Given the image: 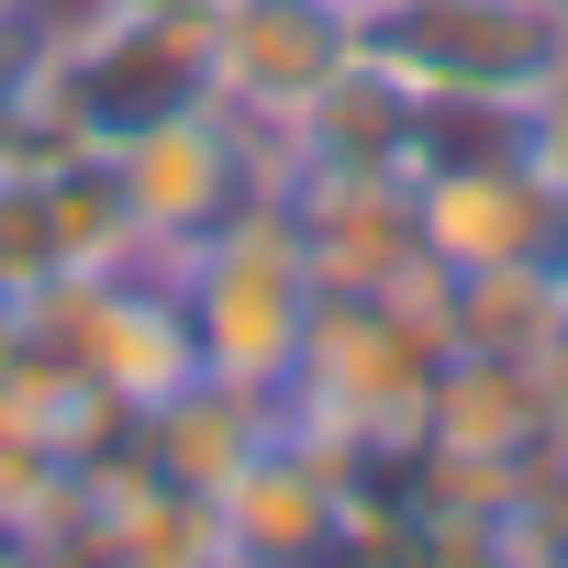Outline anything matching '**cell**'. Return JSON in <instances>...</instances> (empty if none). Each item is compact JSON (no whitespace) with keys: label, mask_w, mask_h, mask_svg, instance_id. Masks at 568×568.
Here are the masks:
<instances>
[{"label":"cell","mask_w":568,"mask_h":568,"mask_svg":"<svg viewBox=\"0 0 568 568\" xmlns=\"http://www.w3.org/2000/svg\"><path fill=\"white\" fill-rule=\"evenodd\" d=\"M168 278H179V302H190V335H201V368H212V379H234V390H256V402L291 390L302 335H313V302H324V278H313V256H302V234H291V201L256 190V201H245L223 234H201Z\"/></svg>","instance_id":"cell-1"},{"label":"cell","mask_w":568,"mask_h":568,"mask_svg":"<svg viewBox=\"0 0 568 568\" xmlns=\"http://www.w3.org/2000/svg\"><path fill=\"white\" fill-rule=\"evenodd\" d=\"M112 156V179H123V212H134V234H145V256L156 267H179L201 234H223L256 190H278V145H256L223 101H201V112H179V123H145V134H123V145H101Z\"/></svg>","instance_id":"cell-2"},{"label":"cell","mask_w":568,"mask_h":568,"mask_svg":"<svg viewBox=\"0 0 568 568\" xmlns=\"http://www.w3.org/2000/svg\"><path fill=\"white\" fill-rule=\"evenodd\" d=\"M368 45L413 79V101H513V112H535V90L568 57L546 0H402L368 23Z\"/></svg>","instance_id":"cell-3"},{"label":"cell","mask_w":568,"mask_h":568,"mask_svg":"<svg viewBox=\"0 0 568 568\" xmlns=\"http://www.w3.org/2000/svg\"><path fill=\"white\" fill-rule=\"evenodd\" d=\"M368 34H357V12L346 0H212V101L256 134V145H278L302 123V101L357 57Z\"/></svg>","instance_id":"cell-4"},{"label":"cell","mask_w":568,"mask_h":568,"mask_svg":"<svg viewBox=\"0 0 568 568\" xmlns=\"http://www.w3.org/2000/svg\"><path fill=\"white\" fill-rule=\"evenodd\" d=\"M413 223H424V256L446 278L468 267H535L557 256V223H568V190L524 156H468V168H424L413 179Z\"/></svg>","instance_id":"cell-5"},{"label":"cell","mask_w":568,"mask_h":568,"mask_svg":"<svg viewBox=\"0 0 568 568\" xmlns=\"http://www.w3.org/2000/svg\"><path fill=\"white\" fill-rule=\"evenodd\" d=\"M278 201H291V234H302V256H313L324 291H402V278L424 267L413 179H379V168H291Z\"/></svg>","instance_id":"cell-6"},{"label":"cell","mask_w":568,"mask_h":568,"mask_svg":"<svg viewBox=\"0 0 568 568\" xmlns=\"http://www.w3.org/2000/svg\"><path fill=\"white\" fill-rule=\"evenodd\" d=\"M413 446L446 457V468H513V479H535V457L557 446V413H546L535 357H468L457 346L435 368V390H424Z\"/></svg>","instance_id":"cell-7"},{"label":"cell","mask_w":568,"mask_h":568,"mask_svg":"<svg viewBox=\"0 0 568 568\" xmlns=\"http://www.w3.org/2000/svg\"><path fill=\"white\" fill-rule=\"evenodd\" d=\"M278 435V402H256V390H234V379H190V390H168L156 413H134V457L156 468V479H179V490H223L256 446Z\"/></svg>","instance_id":"cell-8"},{"label":"cell","mask_w":568,"mask_h":568,"mask_svg":"<svg viewBox=\"0 0 568 568\" xmlns=\"http://www.w3.org/2000/svg\"><path fill=\"white\" fill-rule=\"evenodd\" d=\"M568 324V291H557V267H468L446 278V357H535L546 335Z\"/></svg>","instance_id":"cell-9"},{"label":"cell","mask_w":568,"mask_h":568,"mask_svg":"<svg viewBox=\"0 0 568 568\" xmlns=\"http://www.w3.org/2000/svg\"><path fill=\"white\" fill-rule=\"evenodd\" d=\"M524 145H535V168L568 190V57H557V79L535 90V112H524Z\"/></svg>","instance_id":"cell-10"},{"label":"cell","mask_w":568,"mask_h":568,"mask_svg":"<svg viewBox=\"0 0 568 568\" xmlns=\"http://www.w3.org/2000/svg\"><path fill=\"white\" fill-rule=\"evenodd\" d=\"M134 12H212V0H134Z\"/></svg>","instance_id":"cell-11"},{"label":"cell","mask_w":568,"mask_h":568,"mask_svg":"<svg viewBox=\"0 0 568 568\" xmlns=\"http://www.w3.org/2000/svg\"><path fill=\"white\" fill-rule=\"evenodd\" d=\"M0 546H23V524H12V501H0Z\"/></svg>","instance_id":"cell-12"},{"label":"cell","mask_w":568,"mask_h":568,"mask_svg":"<svg viewBox=\"0 0 568 568\" xmlns=\"http://www.w3.org/2000/svg\"><path fill=\"white\" fill-rule=\"evenodd\" d=\"M0 568H34V557H23V546H0Z\"/></svg>","instance_id":"cell-13"},{"label":"cell","mask_w":568,"mask_h":568,"mask_svg":"<svg viewBox=\"0 0 568 568\" xmlns=\"http://www.w3.org/2000/svg\"><path fill=\"white\" fill-rule=\"evenodd\" d=\"M546 12H557V34H568V0H546Z\"/></svg>","instance_id":"cell-14"},{"label":"cell","mask_w":568,"mask_h":568,"mask_svg":"<svg viewBox=\"0 0 568 568\" xmlns=\"http://www.w3.org/2000/svg\"><path fill=\"white\" fill-rule=\"evenodd\" d=\"M12 12H23V0H0V23H12Z\"/></svg>","instance_id":"cell-15"}]
</instances>
